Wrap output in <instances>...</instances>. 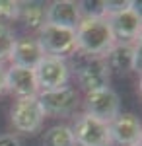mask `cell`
Here are the masks:
<instances>
[{
  "label": "cell",
  "mask_w": 142,
  "mask_h": 146,
  "mask_svg": "<svg viewBox=\"0 0 142 146\" xmlns=\"http://www.w3.org/2000/svg\"><path fill=\"white\" fill-rule=\"evenodd\" d=\"M6 92V68L0 64V96Z\"/></svg>",
  "instance_id": "ffe728a7"
},
{
  "label": "cell",
  "mask_w": 142,
  "mask_h": 146,
  "mask_svg": "<svg viewBox=\"0 0 142 146\" xmlns=\"http://www.w3.org/2000/svg\"><path fill=\"white\" fill-rule=\"evenodd\" d=\"M18 18H20V2L0 0V23L8 25V22H14Z\"/></svg>",
  "instance_id": "ac0fdd59"
},
{
  "label": "cell",
  "mask_w": 142,
  "mask_h": 146,
  "mask_svg": "<svg viewBox=\"0 0 142 146\" xmlns=\"http://www.w3.org/2000/svg\"><path fill=\"white\" fill-rule=\"evenodd\" d=\"M136 146H140V144H136Z\"/></svg>",
  "instance_id": "44dd1931"
},
{
  "label": "cell",
  "mask_w": 142,
  "mask_h": 146,
  "mask_svg": "<svg viewBox=\"0 0 142 146\" xmlns=\"http://www.w3.org/2000/svg\"><path fill=\"white\" fill-rule=\"evenodd\" d=\"M109 140L113 146H136L142 138V123L132 113H119L109 125Z\"/></svg>",
  "instance_id": "30bf717a"
},
{
  "label": "cell",
  "mask_w": 142,
  "mask_h": 146,
  "mask_svg": "<svg viewBox=\"0 0 142 146\" xmlns=\"http://www.w3.org/2000/svg\"><path fill=\"white\" fill-rule=\"evenodd\" d=\"M39 92H51L68 86L70 80V66L66 58L60 56H43V60L33 68Z\"/></svg>",
  "instance_id": "277c9868"
},
{
  "label": "cell",
  "mask_w": 142,
  "mask_h": 146,
  "mask_svg": "<svg viewBox=\"0 0 142 146\" xmlns=\"http://www.w3.org/2000/svg\"><path fill=\"white\" fill-rule=\"evenodd\" d=\"M74 33H76V51L82 56L103 58L111 47L117 43L105 16H84Z\"/></svg>",
  "instance_id": "6da1fadb"
},
{
  "label": "cell",
  "mask_w": 142,
  "mask_h": 146,
  "mask_svg": "<svg viewBox=\"0 0 142 146\" xmlns=\"http://www.w3.org/2000/svg\"><path fill=\"white\" fill-rule=\"evenodd\" d=\"M109 146H113V144H109Z\"/></svg>",
  "instance_id": "7402d4cb"
},
{
  "label": "cell",
  "mask_w": 142,
  "mask_h": 146,
  "mask_svg": "<svg viewBox=\"0 0 142 146\" xmlns=\"http://www.w3.org/2000/svg\"><path fill=\"white\" fill-rule=\"evenodd\" d=\"M43 56L45 53L41 51V47H39L35 37H22V39H16L14 49L10 53V60H12V66L33 70L43 60Z\"/></svg>",
  "instance_id": "5bb4252c"
},
{
  "label": "cell",
  "mask_w": 142,
  "mask_h": 146,
  "mask_svg": "<svg viewBox=\"0 0 142 146\" xmlns=\"http://www.w3.org/2000/svg\"><path fill=\"white\" fill-rule=\"evenodd\" d=\"M45 117L47 115H45L37 96L18 100L10 113V121L14 125V129L18 133H23V135H35L43 127Z\"/></svg>",
  "instance_id": "3957f363"
},
{
  "label": "cell",
  "mask_w": 142,
  "mask_h": 146,
  "mask_svg": "<svg viewBox=\"0 0 142 146\" xmlns=\"http://www.w3.org/2000/svg\"><path fill=\"white\" fill-rule=\"evenodd\" d=\"M25 27L39 31L47 23V6L43 2H20V18Z\"/></svg>",
  "instance_id": "9a60e30c"
},
{
  "label": "cell",
  "mask_w": 142,
  "mask_h": 146,
  "mask_svg": "<svg viewBox=\"0 0 142 146\" xmlns=\"http://www.w3.org/2000/svg\"><path fill=\"white\" fill-rule=\"evenodd\" d=\"M109 68L105 64V60L99 56H88V60H84L80 66H76L78 86L86 94L101 90V88H109Z\"/></svg>",
  "instance_id": "9c48e42d"
},
{
  "label": "cell",
  "mask_w": 142,
  "mask_h": 146,
  "mask_svg": "<svg viewBox=\"0 0 142 146\" xmlns=\"http://www.w3.org/2000/svg\"><path fill=\"white\" fill-rule=\"evenodd\" d=\"M140 51V41L138 43H121L117 41L109 49V53L103 56L109 72H115L119 76H125L134 70V56Z\"/></svg>",
  "instance_id": "8fae6325"
},
{
  "label": "cell",
  "mask_w": 142,
  "mask_h": 146,
  "mask_svg": "<svg viewBox=\"0 0 142 146\" xmlns=\"http://www.w3.org/2000/svg\"><path fill=\"white\" fill-rule=\"evenodd\" d=\"M82 20V14L78 8V2L72 0H55L47 6V23L66 27V29H76Z\"/></svg>",
  "instance_id": "4fadbf2b"
},
{
  "label": "cell",
  "mask_w": 142,
  "mask_h": 146,
  "mask_svg": "<svg viewBox=\"0 0 142 146\" xmlns=\"http://www.w3.org/2000/svg\"><path fill=\"white\" fill-rule=\"evenodd\" d=\"M84 113L109 125L121 113V100L117 96V92L111 90V88H101V90L86 94V98H84Z\"/></svg>",
  "instance_id": "8992f818"
},
{
  "label": "cell",
  "mask_w": 142,
  "mask_h": 146,
  "mask_svg": "<svg viewBox=\"0 0 142 146\" xmlns=\"http://www.w3.org/2000/svg\"><path fill=\"white\" fill-rule=\"evenodd\" d=\"M111 33L115 37V41L121 43H136V39L140 37V10L136 8V2H131L129 8H125L119 14L107 16Z\"/></svg>",
  "instance_id": "52a82bcc"
},
{
  "label": "cell",
  "mask_w": 142,
  "mask_h": 146,
  "mask_svg": "<svg viewBox=\"0 0 142 146\" xmlns=\"http://www.w3.org/2000/svg\"><path fill=\"white\" fill-rule=\"evenodd\" d=\"M37 100L43 107L45 115H55V117H66L76 113L80 107V92L72 86H64L58 90L51 92H39Z\"/></svg>",
  "instance_id": "5b68a950"
},
{
  "label": "cell",
  "mask_w": 142,
  "mask_h": 146,
  "mask_svg": "<svg viewBox=\"0 0 142 146\" xmlns=\"http://www.w3.org/2000/svg\"><path fill=\"white\" fill-rule=\"evenodd\" d=\"M45 56H64L76 53V33L74 29H66L58 25L45 23L39 29V37H35Z\"/></svg>",
  "instance_id": "7a4b0ae2"
},
{
  "label": "cell",
  "mask_w": 142,
  "mask_h": 146,
  "mask_svg": "<svg viewBox=\"0 0 142 146\" xmlns=\"http://www.w3.org/2000/svg\"><path fill=\"white\" fill-rule=\"evenodd\" d=\"M43 146H76L68 125H53L43 136Z\"/></svg>",
  "instance_id": "2e32d148"
},
{
  "label": "cell",
  "mask_w": 142,
  "mask_h": 146,
  "mask_svg": "<svg viewBox=\"0 0 142 146\" xmlns=\"http://www.w3.org/2000/svg\"><path fill=\"white\" fill-rule=\"evenodd\" d=\"M14 43H16V37H14V31H12L10 25H4L0 23V64L4 60L10 58V53L14 49Z\"/></svg>",
  "instance_id": "e0dca14e"
},
{
  "label": "cell",
  "mask_w": 142,
  "mask_h": 146,
  "mask_svg": "<svg viewBox=\"0 0 142 146\" xmlns=\"http://www.w3.org/2000/svg\"><path fill=\"white\" fill-rule=\"evenodd\" d=\"M0 146H22V142L16 135H2L0 136Z\"/></svg>",
  "instance_id": "d6986e66"
},
{
  "label": "cell",
  "mask_w": 142,
  "mask_h": 146,
  "mask_svg": "<svg viewBox=\"0 0 142 146\" xmlns=\"http://www.w3.org/2000/svg\"><path fill=\"white\" fill-rule=\"evenodd\" d=\"M72 129V136H74V142L78 146H109V129L107 123L94 119L86 113H82L76 119Z\"/></svg>",
  "instance_id": "ba28073f"
},
{
  "label": "cell",
  "mask_w": 142,
  "mask_h": 146,
  "mask_svg": "<svg viewBox=\"0 0 142 146\" xmlns=\"http://www.w3.org/2000/svg\"><path fill=\"white\" fill-rule=\"evenodd\" d=\"M6 92H12L18 100L37 96L39 86L35 80V72L29 68L10 66L6 70Z\"/></svg>",
  "instance_id": "7c38bea8"
}]
</instances>
